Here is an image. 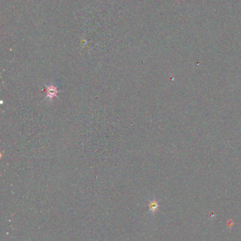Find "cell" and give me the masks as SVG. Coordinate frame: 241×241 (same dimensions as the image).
Returning a JSON list of instances; mask_svg holds the SVG:
<instances>
[{"instance_id":"6da1fadb","label":"cell","mask_w":241,"mask_h":241,"mask_svg":"<svg viewBox=\"0 0 241 241\" xmlns=\"http://www.w3.org/2000/svg\"><path fill=\"white\" fill-rule=\"evenodd\" d=\"M46 90H47V97H49V99L52 100L54 97L57 96L58 90L55 86L53 85H50L48 86H46Z\"/></svg>"},{"instance_id":"7a4b0ae2","label":"cell","mask_w":241,"mask_h":241,"mask_svg":"<svg viewBox=\"0 0 241 241\" xmlns=\"http://www.w3.org/2000/svg\"><path fill=\"white\" fill-rule=\"evenodd\" d=\"M158 207H159L158 202L156 200L155 198L152 199L151 200L149 201V211H151L152 213L155 214L156 211L158 210Z\"/></svg>"}]
</instances>
